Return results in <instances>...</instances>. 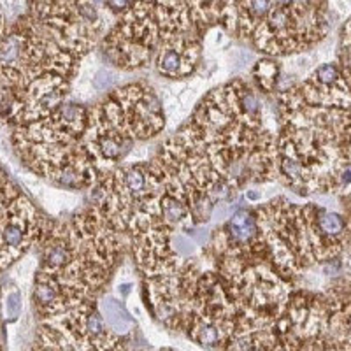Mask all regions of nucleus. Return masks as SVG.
<instances>
[{
  "label": "nucleus",
  "mask_w": 351,
  "mask_h": 351,
  "mask_svg": "<svg viewBox=\"0 0 351 351\" xmlns=\"http://www.w3.org/2000/svg\"><path fill=\"white\" fill-rule=\"evenodd\" d=\"M278 178L299 195L339 192L351 183V109L278 97Z\"/></svg>",
  "instance_id": "obj_1"
},
{
  "label": "nucleus",
  "mask_w": 351,
  "mask_h": 351,
  "mask_svg": "<svg viewBox=\"0 0 351 351\" xmlns=\"http://www.w3.org/2000/svg\"><path fill=\"white\" fill-rule=\"evenodd\" d=\"M165 127L162 102L144 83L116 88L102 102L88 109L81 137L100 176L108 174L125 158L137 141L158 136Z\"/></svg>",
  "instance_id": "obj_2"
},
{
  "label": "nucleus",
  "mask_w": 351,
  "mask_h": 351,
  "mask_svg": "<svg viewBox=\"0 0 351 351\" xmlns=\"http://www.w3.org/2000/svg\"><path fill=\"white\" fill-rule=\"evenodd\" d=\"M260 236L267 246L272 267L290 280L319 262H330L344 246L322 234L316 221V206L304 208L285 199L272 200L256 211Z\"/></svg>",
  "instance_id": "obj_3"
},
{
  "label": "nucleus",
  "mask_w": 351,
  "mask_h": 351,
  "mask_svg": "<svg viewBox=\"0 0 351 351\" xmlns=\"http://www.w3.org/2000/svg\"><path fill=\"white\" fill-rule=\"evenodd\" d=\"M325 0H278L250 43L265 55L287 56L318 44L328 32Z\"/></svg>",
  "instance_id": "obj_4"
},
{
  "label": "nucleus",
  "mask_w": 351,
  "mask_h": 351,
  "mask_svg": "<svg viewBox=\"0 0 351 351\" xmlns=\"http://www.w3.org/2000/svg\"><path fill=\"white\" fill-rule=\"evenodd\" d=\"M291 95L313 106L351 108V92L337 64H324L300 84L288 88Z\"/></svg>",
  "instance_id": "obj_5"
},
{
  "label": "nucleus",
  "mask_w": 351,
  "mask_h": 351,
  "mask_svg": "<svg viewBox=\"0 0 351 351\" xmlns=\"http://www.w3.org/2000/svg\"><path fill=\"white\" fill-rule=\"evenodd\" d=\"M200 58L202 44L199 34H180L158 44L155 49V69L160 76L169 80H184L195 72Z\"/></svg>",
  "instance_id": "obj_6"
},
{
  "label": "nucleus",
  "mask_w": 351,
  "mask_h": 351,
  "mask_svg": "<svg viewBox=\"0 0 351 351\" xmlns=\"http://www.w3.org/2000/svg\"><path fill=\"white\" fill-rule=\"evenodd\" d=\"M327 297L325 350H351V281H337Z\"/></svg>",
  "instance_id": "obj_7"
},
{
  "label": "nucleus",
  "mask_w": 351,
  "mask_h": 351,
  "mask_svg": "<svg viewBox=\"0 0 351 351\" xmlns=\"http://www.w3.org/2000/svg\"><path fill=\"white\" fill-rule=\"evenodd\" d=\"M274 0H234L236 8V32L250 43L255 28L265 20Z\"/></svg>",
  "instance_id": "obj_8"
},
{
  "label": "nucleus",
  "mask_w": 351,
  "mask_h": 351,
  "mask_svg": "<svg viewBox=\"0 0 351 351\" xmlns=\"http://www.w3.org/2000/svg\"><path fill=\"white\" fill-rule=\"evenodd\" d=\"M100 313H102V316H104L106 324H108V327L111 328L112 332H128L132 328V325H134V322H132V318L128 316L127 309H125L123 306L120 304V300L112 299V297H108V299L102 302V306H100Z\"/></svg>",
  "instance_id": "obj_9"
},
{
  "label": "nucleus",
  "mask_w": 351,
  "mask_h": 351,
  "mask_svg": "<svg viewBox=\"0 0 351 351\" xmlns=\"http://www.w3.org/2000/svg\"><path fill=\"white\" fill-rule=\"evenodd\" d=\"M252 74L263 93H274L276 88H278V83H280L281 67L276 60L263 58V60L256 62Z\"/></svg>",
  "instance_id": "obj_10"
},
{
  "label": "nucleus",
  "mask_w": 351,
  "mask_h": 351,
  "mask_svg": "<svg viewBox=\"0 0 351 351\" xmlns=\"http://www.w3.org/2000/svg\"><path fill=\"white\" fill-rule=\"evenodd\" d=\"M339 67L343 74H351V18L343 28V44L339 51Z\"/></svg>",
  "instance_id": "obj_11"
},
{
  "label": "nucleus",
  "mask_w": 351,
  "mask_h": 351,
  "mask_svg": "<svg viewBox=\"0 0 351 351\" xmlns=\"http://www.w3.org/2000/svg\"><path fill=\"white\" fill-rule=\"evenodd\" d=\"M116 83H118V74L116 72H112L111 69H100L95 77H93L92 86L95 88L97 92H108Z\"/></svg>",
  "instance_id": "obj_12"
},
{
  "label": "nucleus",
  "mask_w": 351,
  "mask_h": 351,
  "mask_svg": "<svg viewBox=\"0 0 351 351\" xmlns=\"http://www.w3.org/2000/svg\"><path fill=\"white\" fill-rule=\"evenodd\" d=\"M21 311V297L18 291H12L11 295H8V302H5V313H8L9 319H14Z\"/></svg>",
  "instance_id": "obj_13"
},
{
  "label": "nucleus",
  "mask_w": 351,
  "mask_h": 351,
  "mask_svg": "<svg viewBox=\"0 0 351 351\" xmlns=\"http://www.w3.org/2000/svg\"><path fill=\"white\" fill-rule=\"evenodd\" d=\"M246 199L247 200H260V192H255V190H247Z\"/></svg>",
  "instance_id": "obj_14"
}]
</instances>
